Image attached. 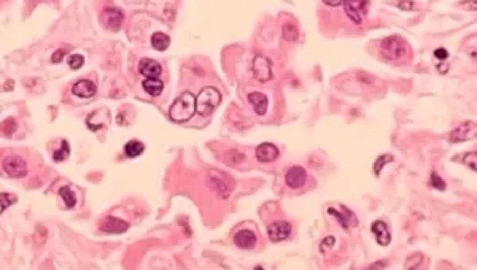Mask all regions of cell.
Masks as SVG:
<instances>
[{
  "instance_id": "cell-1",
  "label": "cell",
  "mask_w": 477,
  "mask_h": 270,
  "mask_svg": "<svg viewBox=\"0 0 477 270\" xmlns=\"http://www.w3.org/2000/svg\"><path fill=\"white\" fill-rule=\"evenodd\" d=\"M196 113V96L190 91L181 93L169 108V116L175 123H184Z\"/></svg>"
},
{
  "instance_id": "cell-2",
  "label": "cell",
  "mask_w": 477,
  "mask_h": 270,
  "mask_svg": "<svg viewBox=\"0 0 477 270\" xmlns=\"http://www.w3.org/2000/svg\"><path fill=\"white\" fill-rule=\"evenodd\" d=\"M221 102V94L217 87H204L196 97V111L202 116L210 115Z\"/></svg>"
},
{
  "instance_id": "cell-3",
  "label": "cell",
  "mask_w": 477,
  "mask_h": 270,
  "mask_svg": "<svg viewBox=\"0 0 477 270\" xmlns=\"http://www.w3.org/2000/svg\"><path fill=\"white\" fill-rule=\"evenodd\" d=\"M380 53L388 61H401L409 53V44L401 37H388L380 43Z\"/></svg>"
},
{
  "instance_id": "cell-4",
  "label": "cell",
  "mask_w": 477,
  "mask_h": 270,
  "mask_svg": "<svg viewBox=\"0 0 477 270\" xmlns=\"http://www.w3.org/2000/svg\"><path fill=\"white\" fill-rule=\"evenodd\" d=\"M209 186L212 191H215L221 199L229 197L231 191L234 188V182L231 179L229 175L220 172V170H210L209 172Z\"/></svg>"
},
{
  "instance_id": "cell-5",
  "label": "cell",
  "mask_w": 477,
  "mask_h": 270,
  "mask_svg": "<svg viewBox=\"0 0 477 270\" xmlns=\"http://www.w3.org/2000/svg\"><path fill=\"white\" fill-rule=\"evenodd\" d=\"M252 72H253V78L259 83H267L272 80V64L271 59L263 56V54H256L252 61Z\"/></svg>"
},
{
  "instance_id": "cell-6",
  "label": "cell",
  "mask_w": 477,
  "mask_h": 270,
  "mask_svg": "<svg viewBox=\"0 0 477 270\" xmlns=\"http://www.w3.org/2000/svg\"><path fill=\"white\" fill-rule=\"evenodd\" d=\"M2 169L10 178H23L27 175V164L19 156H7L2 161Z\"/></svg>"
},
{
  "instance_id": "cell-7",
  "label": "cell",
  "mask_w": 477,
  "mask_h": 270,
  "mask_svg": "<svg viewBox=\"0 0 477 270\" xmlns=\"http://www.w3.org/2000/svg\"><path fill=\"white\" fill-rule=\"evenodd\" d=\"M367 7L369 0H345L344 2L347 16L355 24H361L363 18L367 14Z\"/></svg>"
},
{
  "instance_id": "cell-8",
  "label": "cell",
  "mask_w": 477,
  "mask_h": 270,
  "mask_svg": "<svg viewBox=\"0 0 477 270\" xmlns=\"http://www.w3.org/2000/svg\"><path fill=\"white\" fill-rule=\"evenodd\" d=\"M328 213H329L331 216H334L337 221H339L341 226L345 228V229L353 228V226H357V224H358L357 216L353 215V212H350V210H348L347 207H341V208L331 207V208H328Z\"/></svg>"
},
{
  "instance_id": "cell-9",
  "label": "cell",
  "mask_w": 477,
  "mask_h": 270,
  "mask_svg": "<svg viewBox=\"0 0 477 270\" xmlns=\"http://www.w3.org/2000/svg\"><path fill=\"white\" fill-rule=\"evenodd\" d=\"M267 231H269L271 242L279 243V242H283V240H286L291 235V224L286 222V221H275L267 228Z\"/></svg>"
},
{
  "instance_id": "cell-10",
  "label": "cell",
  "mask_w": 477,
  "mask_h": 270,
  "mask_svg": "<svg viewBox=\"0 0 477 270\" xmlns=\"http://www.w3.org/2000/svg\"><path fill=\"white\" fill-rule=\"evenodd\" d=\"M285 182L286 185L291 188V189H299L305 185L307 182V172L304 167L301 166H293L289 167L288 172H286V176H285Z\"/></svg>"
},
{
  "instance_id": "cell-11",
  "label": "cell",
  "mask_w": 477,
  "mask_h": 270,
  "mask_svg": "<svg viewBox=\"0 0 477 270\" xmlns=\"http://www.w3.org/2000/svg\"><path fill=\"white\" fill-rule=\"evenodd\" d=\"M122 19H125V14L119 8H113V7H109L105 8L103 13H102V21L103 24L107 26V29H110V31H119V27L122 24Z\"/></svg>"
},
{
  "instance_id": "cell-12",
  "label": "cell",
  "mask_w": 477,
  "mask_h": 270,
  "mask_svg": "<svg viewBox=\"0 0 477 270\" xmlns=\"http://www.w3.org/2000/svg\"><path fill=\"white\" fill-rule=\"evenodd\" d=\"M475 137V124L472 121H466L463 124H460L452 133H450V140L453 143L458 142H466Z\"/></svg>"
},
{
  "instance_id": "cell-13",
  "label": "cell",
  "mask_w": 477,
  "mask_h": 270,
  "mask_svg": "<svg viewBox=\"0 0 477 270\" xmlns=\"http://www.w3.org/2000/svg\"><path fill=\"white\" fill-rule=\"evenodd\" d=\"M256 242H258V237L253 231L250 229H243V231H239L236 235H234V243L237 248H242V250H252L256 246Z\"/></svg>"
},
{
  "instance_id": "cell-14",
  "label": "cell",
  "mask_w": 477,
  "mask_h": 270,
  "mask_svg": "<svg viewBox=\"0 0 477 270\" xmlns=\"http://www.w3.org/2000/svg\"><path fill=\"white\" fill-rule=\"evenodd\" d=\"M371 229H372V234L376 235V240H377L379 245H382V246H388L390 245L391 234H390V229L387 226V222L376 221V222H372Z\"/></svg>"
},
{
  "instance_id": "cell-15",
  "label": "cell",
  "mask_w": 477,
  "mask_h": 270,
  "mask_svg": "<svg viewBox=\"0 0 477 270\" xmlns=\"http://www.w3.org/2000/svg\"><path fill=\"white\" fill-rule=\"evenodd\" d=\"M72 93L76 96V97H81V99H89L92 97L96 93H97V86L89 81V80H80L76 81L72 87Z\"/></svg>"
},
{
  "instance_id": "cell-16",
  "label": "cell",
  "mask_w": 477,
  "mask_h": 270,
  "mask_svg": "<svg viewBox=\"0 0 477 270\" xmlns=\"http://www.w3.org/2000/svg\"><path fill=\"white\" fill-rule=\"evenodd\" d=\"M128 228H129V224L126 221L115 218V216H109L100 224V229L107 234H122V232H126Z\"/></svg>"
},
{
  "instance_id": "cell-17",
  "label": "cell",
  "mask_w": 477,
  "mask_h": 270,
  "mask_svg": "<svg viewBox=\"0 0 477 270\" xmlns=\"http://www.w3.org/2000/svg\"><path fill=\"white\" fill-rule=\"evenodd\" d=\"M279 154H280L279 148L272 143H261L256 148V159L261 162H272L279 158Z\"/></svg>"
},
{
  "instance_id": "cell-18",
  "label": "cell",
  "mask_w": 477,
  "mask_h": 270,
  "mask_svg": "<svg viewBox=\"0 0 477 270\" xmlns=\"http://www.w3.org/2000/svg\"><path fill=\"white\" fill-rule=\"evenodd\" d=\"M138 70H140V73L147 78H158L162 73L161 64L153 61V59H142V61L138 62Z\"/></svg>"
},
{
  "instance_id": "cell-19",
  "label": "cell",
  "mask_w": 477,
  "mask_h": 270,
  "mask_svg": "<svg viewBox=\"0 0 477 270\" xmlns=\"http://www.w3.org/2000/svg\"><path fill=\"white\" fill-rule=\"evenodd\" d=\"M248 102H250V105L253 107V110H255L256 115L263 116V115L267 113L269 99H267L266 94H263V93H250V94H248Z\"/></svg>"
},
{
  "instance_id": "cell-20",
  "label": "cell",
  "mask_w": 477,
  "mask_h": 270,
  "mask_svg": "<svg viewBox=\"0 0 477 270\" xmlns=\"http://www.w3.org/2000/svg\"><path fill=\"white\" fill-rule=\"evenodd\" d=\"M142 86H143V89H145V93L150 94V96H153V97L161 96L162 91H164V83H162L159 78H145V81H143Z\"/></svg>"
},
{
  "instance_id": "cell-21",
  "label": "cell",
  "mask_w": 477,
  "mask_h": 270,
  "mask_svg": "<svg viewBox=\"0 0 477 270\" xmlns=\"http://www.w3.org/2000/svg\"><path fill=\"white\" fill-rule=\"evenodd\" d=\"M145 151V145L140 142V140H129L126 145H125V156L126 158H138L142 156Z\"/></svg>"
},
{
  "instance_id": "cell-22",
  "label": "cell",
  "mask_w": 477,
  "mask_h": 270,
  "mask_svg": "<svg viewBox=\"0 0 477 270\" xmlns=\"http://www.w3.org/2000/svg\"><path fill=\"white\" fill-rule=\"evenodd\" d=\"M169 44H171V38L164 32H155L151 35V47L156 51H165L169 48Z\"/></svg>"
},
{
  "instance_id": "cell-23",
  "label": "cell",
  "mask_w": 477,
  "mask_h": 270,
  "mask_svg": "<svg viewBox=\"0 0 477 270\" xmlns=\"http://www.w3.org/2000/svg\"><path fill=\"white\" fill-rule=\"evenodd\" d=\"M59 196H60V199L64 200V204H66L67 208H73V207H75V204H76V196H75V192H73L69 186L60 188V189H59Z\"/></svg>"
},
{
  "instance_id": "cell-24",
  "label": "cell",
  "mask_w": 477,
  "mask_h": 270,
  "mask_svg": "<svg viewBox=\"0 0 477 270\" xmlns=\"http://www.w3.org/2000/svg\"><path fill=\"white\" fill-rule=\"evenodd\" d=\"M282 35H283V38H285L286 41H296L298 37H299V32H298V29H296L295 24L286 22V24H283V27H282Z\"/></svg>"
},
{
  "instance_id": "cell-25",
  "label": "cell",
  "mask_w": 477,
  "mask_h": 270,
  "mask_svg": "<svg viewBox=\"0 0 477 270\" xmlns=\"http://www.w3.org/2000/svg\"><path fill=\"white\" fill-rule=\"evenodd\" d=\"M245 159H247V158H245V154H242L239 151H227L224 154V162L231 164V166H234V167L240 166L242 162H245Z\"/></svg>"
},
{
  "instance_id": "cell-26",
  "label": "cell",
  "mask_w": 477,
  "mask_h": 270,
  "mask_svg": "<svg viewBox=\"0 0 477 270\" xmlns=\"http://www.w3.org/2000/svg\"><path fill=\"white\" fill-rule=\"evenodd\" d=\"M14 202H18V197L13 196V194H8V192H0V215H2L5 210L13 205Z\"/></svg>"
},
{
  "instance_id": "cell-27",
  "label": "cell",
  "mask_w": 477,
  "mask_h": 270,
  "mask_svg": "<svg viewBox=\"0 0 477 270\" xmlns=\"http://www.w3.org/2000/svg\"><path fill=\"white\" fill-rule=\"evenodd\" d=\"M69 154H70V146H69V143L64 140L63 145H60V148L56 149V151L53 153V159H54L56 162H63V161H66V159L69 158Z\"/></svg>"
},
{
  "instance_id": "cell-28",
  "label": "cell",
  "mask_w": 477,
  "mask_h": 270,
  "mask_svg": "<svg viewBox=\"0 0 477 270\" xmlns=\"http://www.w3.org/2000/svg\"><path fill=\"white\" fill-rule=\"evenodd\" d=\"M67 64H69V67H70L72 70H78V69H81L83 64H85V57H83L81 54H72V56L69 57Z\"/></svg>"
},
{
  "instance_id": "cell-29",
  "label": "cell",
  "mask_w": 477,
  "mask_h": 270,
  "mask_svg": "<svg viewBox=\"0 0 477 270\" xmlns=\"http://www.w3.org/2000/svg\"><path fill=\"white\" fill-rule=\"evenodd\" d=\"M391 161H393V158H391V156H388V154L379 158V159L376 161V167H374L376 175H379V173H380V169H383V166H385V162H391Z\"/></svg>"
},
{
  "instance_id": "cell-30",
  "label": "cell",
  "mask_w": 477,
  "mask_h": 270,
  "mask_svg": "<svg viewBox=\"0 0 477 270\" xmlns=\"http://www.w3.org/2000/svg\"><path fill=\"white\" fill-rule=\"evenodd\" d=\"M431 186L436 188L438 191H444L445 189V183L442 182V178L438 173H431Z\"/></svg>"
},
{
  "instance_id": "cell-31",
  "label": "cell",
  "mask_w": 477,
  "mask_h": 270,
  "mask_svg": "<svg viewBox=\"0 0 477 270\" xmlns=\"http://www.w3.org/2000/svg\"><path fill=\"white\" fill-rule=\"evenodd\" d=\"M422 254H413V258L406 262V268H417L422 264Z\"/></svg>"
},
{
  "instance_id": "cell-32",
  "label": "cell",
  "mask_w": 477,
  "mask_h": 270,
  "mask_svg": "<svg viewBox=\"0 0 477 270\" xmlns=\"http://www.w3.org/2000/svg\"><path fill=\"white\" fill-rule=\"evenodd\" d=\"M66 54H67V51H66V50H57V51L51 56V62H53V64H59V62L64 59V56H66Z\"/></svg>"
},
{
  "instance_id": "cell-33",
  "label": "cell",
  "mask_w": 477,
  "mask_h": 270,
  "mask_svg": "<svg viewBox=\"0 0 477 270\" xmlns=\"http://www.w3.org/2000/svg\"><path fill=\"white\" fill-rule=\"evenodd\" d=\"M434 56H436V59H439V61H444V59L449 57V53H447V50H445V48H438L434 51Z\"/></svg>"
},
{
  "instance_id": "cell-34",
  "label": "cell",
  "mask_w": 477,
  "mask_h": 270,
  "mask_svg": "<svg viewBox=\"0 0 477 270\" xmlns=\"http://www.w3.org/2000/svg\"><path fill=\"white\" fill-rule=\"evenodd\" d=\"M334 242H336L334 237H326L325 240H323V243H321V251L325 253V248H326V246H331V248H333Z\"/></svg>"
},
{
  "instance_id": "cell-35",
  "label": "cell",
  "mask_w": 477,
  "mask_h": 270,
  "mask_svg": "<svg viewBox=\"0 0 477 270\" xmlns=\"http://www.w3.org/2000/svg\"><path fill=\"white\" fill-rule=\"evenodd\" d=\"M328 7H339V5H342L345 0H323Z\"/></svg>"
},
{
  "instance_id": "cell-36",
  "label": "cell",
  "mask_w": 477,
  "mask_h": 270,
  "mask_svg": "<svg viewBox=\"0 0 477 270\" xmlns=\"http://www.w3.org/2000/svg\"><path fill=\"white\" fill-rule=\"evenodd\" d=\"M413 7V4L412 2H399V8H403V10H410Z\"/></svg>"
}]
</instances>
